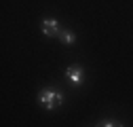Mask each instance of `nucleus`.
<instances>
[{
	"label": "nucleus",
	"instance_id": "obj_2",
	"mask_svg": "<svg viewBox=\"0 0 133 127\" xmlns=\"http://www.w3.org/2000/svg\"><path fill=\"white\" fill-rule=\"evenodd\" d=\"M40 28H42V34L44 36H59L61 34V26H59L57 19H44L40 23Z\"/></svg>",
	"mask_w": 133,
	"mask_h": 127
},
{
	"label": "nucleus",
	"instance_id": "obj_5",
	"mask_svg": "<svg viewBox=\"0 0 133 127\" xmlns=\"http://www.w3.org/2000/svg\"><path fill=\"white\" fill-rule=\"evenodd\" d=\"M97 127H123V125L116 123V121H112V119H104V121L97 123Z\"/></svg>",
	"mask_w": 133,
	"mask_h": 127
},
{
	"label": "nucleus",
	"instance_id": "obj_4",
	"mask_svg": "<svg viewBox=\"0 0 133 127\" xmlns=\"http://www.w3.org/2000/svg\"><path fill=\"white\" fill-rule=\"evenodd\" d=\"M59 40H61L63 45H74V42H76V34H74L72 30H61Z\"/></svg>",
	"mask_w": 133,
	"mask_h": 127
},
{
	"label": "nucleus",
	"instance_id": "obj_3",
	"mask_svg": "<svg viewBox=\"0 0 133 127\" xmlns=\"http://www.w3.org/2000/svg\"><path fill=\"white\" fill-rule=\"evenodd\" d=\"M65 78L72 83V85H82V81H85V72H82L80 66H70L68 70H65Z\"/></svg>",
	"mask_w": 133,
	"mask_h": 127
},
{
	"label": "nucleus",
	"instance_id": "obj_1",
	"mask_svg": "<svg viewBox=\"0 0 133 127\" xmlns=\"http://www.w3.org/2000/svg\"><path fill=\"white\" fill-rule=\"evenodd\" d=\"M38 102H40L46 110H55L57 106L63 104V93H61L59 89H53V87L40 89V91H38Z\"/></svg>",
	"mask_w": 133,
	"mask_h": 127
}]
</instances>
